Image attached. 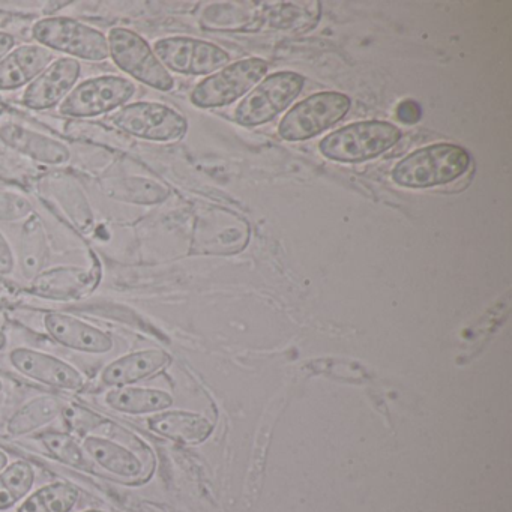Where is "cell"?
Listing matches in <instances>:
<instances>
[{"mask_svg": "<svg viewBox=\"0 0 512 512\" xmlns=\"http://www.w3.org/2000/svg\"><path fill=\"white\" fill-rule=\"evenodd\" d=\"M469 166L470 155L466 149L449 143H437L403 158L392 170V179L400 187H436L460 178Z\"/></svg>", "mask_w": 512, "mask_h": 512, "instance_id": "cell-1", "label": "cell"}, {"mask_svg": "<svg viewBox=\"0 0 512 512\" xmlns=\"http://www.w3.org/2000/svg\"><path fill=\"white\" fill-rule=\"evenodd\" d=\"M32 38L53 53H62L79 62H104L109 59L107 35L71 17L50 16L38 20L32 28Z\"/></svg>", "mask_w": 512, "mask_h": 512, "instance_id": "cell-2", "label": "cell"}, {"mask_svg": "<svg viewBox=\"0 0 512 512\" xmlns=\"http://www.w3.org/2000/svg\"><path fill=\"white\" fill-rule=\"evenodd\" d=\"M109 59L133 82L161 92L175 89V79L164 68L151 44L133 29L113 28L107 34Z\"/></svg>", "mask_w": 512, "mask_h": 512, "instance_id": "cell-3", "label": "cell"}, {"mask_svg": "<svg viewBox=\"0 0 512 512\" xmlns=\"http://www.w3.org/2000/svg\"><path fill=\"white\" fill-rule=\"evenodd\" d=\"M137 95V85L127 77L104 74L77 83L58 107L59 115L70 119H94L113 115L130 104Z\"/></svg>", "mask_w": 512, "mask_h": 512, "instance_id": "cell-4", "label": "cell"}, {"mask_svg": "<svg viewBox=\"0 0 512 512\" xmlns=\"http://www.w3.org/2000/svg\"><path fill=\"white\" fill-rule=\"evenodd\" d=\"M401 139L400 128L385 121H365L347 125L320 142L323 157L340 163L373 160Z\"/></svg>", "mask_w": 512, "mask_h": 512, "instance_id": "cell-5", "label": "cell"}, {"mask_svg": "<svg viewBox=\"0 0 512 512\" xmlns=\"http://www.w3.org/2000/svg\"><path fill=\"white\" fill-rule=\"evenodd\" d=\"M112 124L134 139L154 143L178 142L188 131L181 113L157 101H131L113 113Z\"/></svg>", "mask_w": 512, "mask_h": 512, "instance_id": "cell-6", "label": "cell"}, {"mask_svg": "<svg viewBox=\"0 0 512 512\" xmlns=\"http://www.w3.org/2000/svg\"><path fill=\"white\" fill-rule=\"evenodd\" d=\"M352 101L338 92H320L296 104L280 122L278 134L287 142H304L340 122Z\"/></svg>", "mask_w": 512, "mask_h": 512, "instance_id": "cell-7", "label": "cell"}, {"mask_svg": "<svg viewBox=\"0 0 512 512\" xmlns=\"http://www.w3.org/2000/svg\"><path fill=\"white\" fill-rule=\"evenodd\" d=\"M266 73L268 64L263 59L251 58L236 62L202 80L191 92V103L200 109L229 106L251 91Z\"/></svg>", "mask_w": 512, "mask_h": 512, "instance_id": "cell-8", "label": "cell"}, {"mask_svg": "<svg viewBox=\"0 0 512 512\" xmlns=\"http://www.w3.org/2000/svg\"><path fill=\"white\" fill-rule=\"evenodd\" d=\"M304 83V77L292 71L272 74L239 104L235 121L248 128L272 121L296 100Z\"/></svg>", "mask_w": 512, "mask_h": 512, "instance_id": "cell-9", "label": "cell"}, {"mask_svg": "<svg viewBox=\"0 0 512 512\" xmlns=\"http://www.w3.org/2000/svg\"><path fill=\"white\" fill-rule=\"evenodd\" d=\"M167 71L184 76H208L229 64V53L208 41L190 37H167L152 44Z\"/></svg>", "mask_w": 512, "mask_h": 512, "instance_id": "cell-10", "label": "cell"}, {"mask_svg": "<svg viewBox=\"0 0 512 512\" xmlns=\"http://www.w3.org/2000/svg\"><path fill=\"white\" fill-rule=\"evenodd\" d=\"M82 76V64L76 59L56 58L22 95L23 106L35 112L55 109L71 94Z\"/></svg>", "mask_w": 512, "mask_h": 512, "instance_id": "cell-11", "label": "cell"}, {"mask_svg": "<svg viewBox=\"0 0 512 512\" xmlns=\"http://www.w3.org/2000/svg\"><path fill=\"white\" fill-rule=\"evenodd\" d=\"M0 143L41 166L61 167L73 158V151L67 143L16 122L0 125Z\"/></svg>", "mask_w": 512, "mask_h": 512, "instance_id": "cell-12", "label": "cell"}, {"mask_svg": "<svg viewBox=\"0 0 512 512\" xmlns=\"http://www.w3.org/2000/svg\"><path fill=\"white\" fill-rule=\"evenodd\" d=\"M10 362L23 376L53 388L79 391L86 383L76 367L41 350L19 347L10 353Z\"/></svg>", "mask_w": 512, "mask_h": 512, "instance_id": "cell-13", "label": "cell"}, {"mask_svg": "<svg viewBox=\"0 0 512 512\" xmlns=\"http://www.w3.org/2000/svg\"><path fill=\"white\" fill-rule=\"evenodd\" d=\"M43 322L47 334L68 349L104 355L115 347V340L109 332L71 314L47 313Z\"/></svg>", "mask_w": 512, "mask_h": 512, "instance_id": "cell-14", "label": "cell"}, {"mask_svg": "<svg viewBox=\"0 0 512 512\" xmlns=\"http://www.w3.org/2000/svg\"><path fill=\"white\" fill-rule=\"evenodd\" d=\"M98 284L95 269L83 266H56L44 269L32 278L31 292L55 301L79 299L91 293Z\"/></svg>", "mask_w": 512, "mask_h": 512, "instance_id": "cell-15", "label": "cell"}, {"mask_svg": "<svg viewBox=\"0 0 512 512\" xmlns=\"http://www.w3.org/2000/svg\"><path fill=\"white\" fill-rule=\"evenodd\" d=\"M55 59L52 50L37 43L14 47L0 61V91L28 88Z\"/></svg>", "mask_w": 512, "mask_h": 512, "instance_id": "cell-16", "label": "cell"}, {"mask_svg": "<svg viewBox=\"0 0 512 512\" xmlns=\"http://www.w3.org/2000/svg\"><path fill=\"white\" fill-rule=\"evenodd\" d=\"M170 362H172V356L164 350H137L110 362L101 373V380L104 385L115 386V388L134 385L149 379L154 374L161 373L164 368L169 367Z\"/></svg>", "mask_w": 512, "mask_h": 512, "instance_id": "cell-17", "label": "cell"}, {"mask_svg": "<svg viewBox=\"0 0 512 512\" xmlns=\"http://www.w3.org/2000/svg\"><path fill=\"white\" fill-rule=\"evenodd\" d=\"M100 187L104 196L127 205L155 206L170 197L166 184L148 176H107L100 179Z\"/></svg>", "mask_w": 512, "mask_h": 512, "instance_id": "cell-18", "label": "cell"}, {"mask_svg": "<svg viewBox=\"0 0 512 512\" xmlns=\"http://www.w3.org/2000/svg\"><path fill=\"white\" fill-rule=\"evenodd\" d=\"M43 188L79 232L89 233L94 229V209L76 179L68 175L53 176L43 182Z\"/></svg>", "mask_w": 512, "mask_h": 512, "instance_id": "cell-19", "label": "cell"}, {"mask_svg": "<svg viewBox=\"0 0 512 512\" xmlns=\"http://www.w3.org/2000/svg\"><path fill=\"white\" fill-rule=\"evenodd\" d=\"M148 427L160 436L181 443L203 442L212 431V424L208 419L182 410L155 413L148 419Z\"/></svg>", "mask_w": 512, "mask_h": 512, "instance_id": "cell-20", "label": "cell"}, {"mask_svg": "<svg viewBox=\"0 0 512 512\" xmlns=\"http://www.w3.org/2000/svg\"><path fill=\"white\" fill-rule=\"evenodd\" d=\"M83 451L98 466L107 472L121 478H134L143 470V463L136 454L125 446L104 439V437L89 436L83 440Z\"/></svg>", "mask_w": 512, "mask_h": 512, "instance_id": "cell-21", "label": "cell"}, {"mask_svg": "<svg viewBox=\"0 0 512 512\" xmlns=\"http://www.w3.org/2000/svg\"><path fill=\"white\" fill-rule=\"evenodd\" d=\"M106 404L127 415H146L169 409L173 397L161 389L122 386L107 392Z\"/></svg>", "mask_w": 512, "mask_h": 512, "instance_id": "cell-22", "label": "cell"}, {"mask_svg": "<svg viewBox=\"0 0 512 512\" xmlns=\"http://www.w3.org/2000/svg\"><path fill=\"white\" fill-rule=\"evenodd\" d=\"M65 410L64 401L53 395H40L23 404L7 424L8 434L14 437L25 436L40 430L44 425L55 421Z\"/></svg>", "mask_w": 512, "mask_h": 512, "instance_id": "cell-23", "label": "cell"}, {"mask_svg": "<svg viewBox=\"0 0 512 512\" xmlns=\"http://www.w3.org/2000/svg\"><path fill=\"white\" fill-rule=\"evenodd\" d=\"M49 257V238L46 227L37 214L25 220L22 238H20V263L25 277L34 278L44 271Z\"/></svg>", "mask_w": 512, "mask_h": 512, "instance_id": "cell-24", "label": "cell"}, {"mask_svg": "<svg viewBox=\"0 0 512 512\" xmlns=\"http://www.w3.org/2000/svg\"><path fill=\"white\" fill-rule=\"evenodd\" d=\"M79 488L68 482H53L35 491L17 512H70L79 502Z\"/></svg>", "mask_w": 512, "mask_h": 512, "instance_id": "cell-25", "label": "cell"}, {"mask_svg": "<svg viewBox=\"0 0 512 512\" xmlns=\"http://www.w3.org/2000/svg\"><path fill=\"white\" fill-rule=\"evenodd\" d=\"M35 470L31 464L19 460L0 472V511L11 508L31 491Z\"/></svg>", "mask_w": 512, "mask_h": 512, "instance_id": "cell-26", "label": "cell"}, {"mask_svg": "<svg viewBox=\"0 0 512 512\" xmlns=\"http://www.w3.org/2000/svg\"><path fill=\"white\" fill-rule=\"evenodd\" d=\"M40 442L47 449L52 457L68 466L79 467V469H91L88 457L82 446L74 440L73 436L65 433L41 434Z\"/></svg>", "mask_w": 512, "mask_h": 512, "instance_id": "cell-27", "label": "cell"}, {"mask_svg": "<svg viewBox=\"0 0 512 512\" xmlns=\"http://www.w3.org/2000/svg\"><path fill=\"white\" fill-rule=\"evenodd\" d=\"M34 214L31 200L13 190L0 188V223L28 220Z\"/></svg>", "mask_w": 512, "mask_h": 512, "instance_id": "cell-28", "label": "cell"}, {"mask_svg": "<svg viewBox=\"0 0 512 512\" xmlns=\"http://www.w3.org/2000/svg\"><path fill=\"white\" fill-rule=\"evenodd\" d=\"M16 268V254L7 236L0 232V275H10Z\"/></svg>", "mask_w": 512, "mask_h": 512, "instance_id": "cell-29", "label": "cell"}, {"mask_svg": "<svg viewBox=\"0 0 512 512\" xmlns=\"http://www.w3.org/2000/svg\"><path fill=\"white\" fill-rule=\"evenodd\" d=\"M397 118L404 122V124H415L421 118V109H419L415 101H403L397 107Z\"/></svg>", "mask_w": 512, "mask_h": 512, "instance_id": "cell-30", "label": "cell"}, {"mask_svg": "<svg viewBox=\"0 0 512 512\" xmlns=\"http://www.w3.org/2000/svg\"><path fill=\"white\" fill-rule=\"evenodd\" d=\"M17 46L16 38L8 32H0V61Z\"/></svg>", "mask_w": 512, "mask_h": 512, "instance_id": "cell-31", "label": "cell"}, {"mask_svg": "<svg viewBox=\"0 0 512 512\" xmlns=\"http://www.w3.org/2000/svg\"><path fill=\"white\" fill-rule=\"evenodd\" d=\"M80 413H82L83 416H89V418H91V416H94V415H92L91 412H89V410H85V409H80ZM80 421H82V419H80V418L71 419V422H73V427H77V425H79Z\"/></svg>", "mask_w": 512, "mask_h": 512, "instance_id": "cell-32", "label": "cell"}, {"mask_svg": "<svg viewBox=\"0 0 512 512\" xmlns=\"http://www.w3.org/2000/svg\"><path fill=\"white\" fill-rule=\"evenodd\" d=\"M8 464V455L5 454L4 451H0V472L7 467Z\"/></svg>", "mask_w": 512, "mask_h": 512, "instance_id": "cell-33", "label": "cell"}, {"mask_svg": "<svg viewBox=\"0 0 512 512\" xmlns=\"http://www.w3.org/2000/svg\"><path fill=\"white\" fill-rule=\"evenodd\" d=\"M5 346H7V335L0 331V352L5 349Z\"/></svg>", "mask_w": 512, "mask_h": 512, "instance_id": "cell-34", "label": "cell"}, {"mask_svg": "<svg viewBox=\"0 0 512 512\" xmlns=\"http://www.w3.org/2000/svg\"><path fill=\"white\" fill-rule=\"evenodd\" d=\"M2 391H4V382L0 380V394H2Z\"/></svg>", "mask_w": 512, "mask_h": 512, "instance_id": "cell-35", "label": "cell"}, {"mask_svg": "<svg viewBox=\"0 0 512 512\" xmlns=\"http://www.w3.org/2000/svg\"><path fill=\"white\" fill-rule=\"evenodd\" d=\"M85 512H104V511H98V509H89V511H85Z\"/></svg>", "mask_w": 512, "mask_h": 512, "instance_id": "cell-36", "label": "cell"}]
</instances>
